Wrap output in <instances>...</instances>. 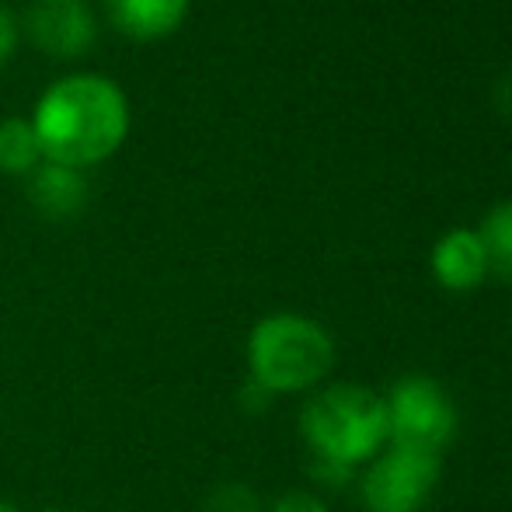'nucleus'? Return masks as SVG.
I'll list each match as a JSON object with an SVG mask.
<instances>
[{
  "instance_id": "f257e3e1",
  "label": "nucleus",
  "mask_w": 512,
  "mask_h": 512,
  "mask_svg": "<svg viewBox=\"0 0 512 512\" xmlns=\"http://www.w3.org/2000/svg\"><path fill=\"white\" fill-rule=\"evenodd\" d=\"M46 161L95 168L129 136V98L105 74H70L42 91L28 115Z\"/></svg>"
},
{
  "instance_id": "f03ea898",
  "label": "nucleus",
  "mask_w": 512,
  "mask_h": 512,
  "mask_svg": "<svg viewBox=\"0 0 512 512\" xmlns=\"http://www.w3.org/2000/svg\"><path fill=\"white\" fill-rule=\"evenodd\" d=\"M335 366V338L314 317L279 310L251 328L248 335V380L262 391L300 394L324 384Z\"/></svg>"
},
{
  "instance_id": "7ed1b4c3",
  "label": "nucleus",
  "mask_w": 512,
  "mask_h": 512,
  "mask_svg": "<svg viewBox=\"0 0 512 512\" xmlns=\"http://www.w3.org/2000/svg\"><path fill=\"white\" fill-rule=\"evenodd\" d=\"M300 432L314 457L331 464H366L387 443V408L363 384H331L314 391L300 411Z\"/></svg>"
},
{
  "instance_id": "20e7f679",
  "label": "nucleus",
  "mask_w": 512,
  "mask_h": 512,
  "mask_svg": "<svg viewBox=\"0 0 512 512\" xmlns=\"http://www.w3.org/2000/svg\"><path fill=\"white\" fill-rule=\"evenodd\" d=\"M387 443L411 450L443 453L457 436V405L432 377H405L384 398Z\"/></svg>"
},
{
  "instance_id": "39448f33",
  "label": "nucleus",
  "mask_w": 512,
  "mask_h": 512,
  "mask_svg": "<svg viewBox=\"0 0 512 512\" xmlns=\"http://www.w3.org/2000/svg\"><path fill=\"white\" fill-rule=\"evenodd\" d=\"M439 485V453L387 446L363 474V506L370 512H418Z\"/></svg>"
},
{
  "instance_id": "423d86ee",
  "label": "nucleus",
  "mask_w": 512,
  "mask_h": 512,
  "mask_svg": "<svg viewBox=\"0 0 512 512\" xmlns=\"http://www.w3.org/2000/svg\"><path fill=\"white\" fill-rule=\"evenodd\" d=\"M32 42L49 56L74 60L98 39V21L88 0H35L25 14Z\"/></svg>"
},
{
  "instance_id": "0eeeda50",
  "label": "nucleus",
  "mask_w": 512,
  "mask_h": 512,
  "mask_svg": "<svg viewBox=\"0 0 512 512\" xmlns=\"http://www.w3.org/2000/svg\"><path fill=\"white\" fill-rule=\"evenodd\" d=\"M432 276L443 290L471 293L488 279V255L478 230L457 227L443 234L432 248Z\"/></svg>"
},
{
  "instance_id": "6e6552de",
  "label": "nucleus",
  "mask_w": 512,
  "mask_h": 512,
  "mask_svg": "<svg viewBox=\"0 0 512 512\" xmlns=\"http://www.w3.org/2000/svg\"><path fill=\"white\" fill-rule=\"evenodd\" d=\"M88 178L81 168H70L60 161H42L28 175V203L46 220H74L88 206Z\"/></svg>"
},
{
  "instance_id": "1a4fd4ad",
  "label": "nucleus",
  "mask_w": 512,
  "mask_h": 512,
  "mask_svg": "<svg viewBox=\"0 0 512 512\" xmlns=\"http://www.w3.org/2000/svg\"><path fill=\"white\" fill-rule=\"evenodd\" d=\"M189 7L192 0H108L115 28L140 42L171 35L185 21Z\"/></svg>"
},
{
  "instance_id": "9d476101",
  "label": "nucleus",
  "mask_w": 512,
  "mask_h": 512,
  "mask_svg": "<svg viewBox=\"0 0 512 512\" xmlns=\"http://www.w3.org/2000/svg\"><path fill=\"white\" fill-rule=\"evenodd\" d=\"M42 161H46V157H42L32 119H25V115H7V119H0V171H4V175L28 178Z\"/></svg>"
},
{
  "instance_id": "9b49d317",
  "label": "nucleus",
  "mask_w": 512,
  "mask_h": 512,
  "mask_svg": "<svg viewBox=\"0 0 512 512\" xmlns=\"http://www.w3.org/2000/svg\"><path fill=\"white\" fill-rule=\"evenodd\" d=\"M478 237L485 244L488 272L512 286V199L488 209L478 227Z\"/></svg>"
},
{
  "instance_id": "f8f14e48",
  "label": "nucleus",
  "mask_w": 512,
  "mask_h": 512,
  "mask_svg": "<svg viewBox=\"0 0 512 512\" xmlns=\"http://www.w3.org/2000/svg\"><path fill=\"white\" fill-rule=\"evenodd\" d=\"M206 512H262V499L241 481H227L213 488V495L206 499Z\"/></svg>"
},
{
  "instance_id": "ddd939ff",
  "label": "nucleus",
  "mask_w": 512,
  "mask_h": 512,
  "mask_svg": "<svg viewBox=\"0 0 512 512\" xmlns=\"http://www.w3.org/2000/svg\"><path fill=\"white\" fill-rule=\"evenodd\" d=\"M18 39H21V28H18V18L0 4V67L14 56L18 49Z\"/></svg>"
},
{
  "instance_id": "4468645a",
  "label": "nucleus",
  "mask_w": 512,
  "mask_h": 512,
  "mask_svg": "<svg viewBox=\"0 0 512 512\" xmlns=\"http://www.w3.org/2000/svg\"><path fill=\"white\" fill-rule=\"evenodd\" d=\"M272 512H328V509H324V502L310 492H286L283 499L272 506Z\"/></svg>"
},
{
  "instance_id": "2eb2a0df",
  "label": "nucleus",
  "mask_w": 512,
  "mask_h": 512,
  "mask_svg": "<svg viewBox=\"0 0 512 512\" xmlns=\"http://www.w3.org/2000/svg\"><path fill=\"white\" fill-rule=\"evenodd\" d=\"M495 102H499L502 112H506L509 119H512V74L502 77V84L495 88Z\"/></svg>"
},
{
  "instance_id": "dca6fc26",
  "label": "nucleus",
  "mask_w": 512,
  "mask_h": 512,
  "mask_svg": "<svg viewBox=\"0 0 512 512\" xmlns=\"http://www.w3.org/2000/svg\"><path fill=\"white\" fill-rule=\"evenodd\" d=\"M0 512H18V506L14 502H0Z\"/></svg>"
},
{
  "instance_id": "f3484780",
  "label": "nucleus",
  "mask_w": 512,
  "mask_h": 512,
  "mask_svg": "<svg viewBox=\"0 0 512 512\" xmlns=\"http://www.w3.org/2000/svg\"><path fill=\"white\" fill-rule=\"evenodd\" d=\"M39 512H67V509H56V506H46V509H39Z\"/></svg>"
}]
</instances>
